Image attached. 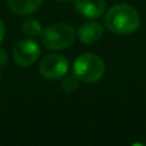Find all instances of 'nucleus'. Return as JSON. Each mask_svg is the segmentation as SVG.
<instances>
[{
	"label": "nucleus",
	"mask_w": 146,
	"mask_h": 146,
	"mask_svg": "<svg viewBox=\"0 0 146 146\" xmlns=\"http://www.w3.org/2000/svg\"><path fill=\"white\" fill-rule=\"evenodd\" d=\"M105 73V64L99 55L85 53L77 56L73 63V74L85 83H94L101 80Z\"/></svg>",
	"instance_id": "3"
},
{
	"label": "nucleus",
	"mask_w": 146,
	"mask_h": 146,
	"mask_svg": "<svg viewBox=\"0 0 146 146\" xmlns=\"http://www.w3.org/2000/svg\"><path fill=\"white\" fill-rule=\"evenodd\" d=\"M105 27L117 35H131L140 27L141 18L133 7L127 4H115L109 8L104 17Z\"/></svg>",
	"instance_id": "1"
},
{
	"label": "nucleus",
	"mask_w": 146,
	"mask_h": 146,
	"mask_svg": "<svg viewBox=\"0 0 146 146\" xmlns=\"http://www.w3.org/2000/svg\"><path fill=\"white\" fill-rule=\"evenodd\" d=\"M41 48L32 38H23L13 50V59L19 67H30L40 58Z\"/></svg>",
	"instance_id": "5"
},
{
	"label": "nucleus",
	"mask_w": 146,
	"mask_h": 146,
	"mask_svg": "<svg viewBox=\"0 0 146 146\" xmlns=\"http://www.w3.org/2000/svg\"><path fill=\"white\" fill-rule=\"evenodd\" d=\"M59 1H69V0H59Z\"/></svg>",
	"instance_id": "13"
},
{
	"label": "nucleus",
	"mask_w": 146,
	"mask_h": 146,
	"mask_svg": "<svg viewBox=\"0 0 146 146\" xmlns=\"http://www.w3.org/2000/svg\"><path fill=\"white\" fill-rule=\"evenodd\" d=\"M22 30H23V32L27 36H30V37H36V36L41 35V32H42L41 23L38 22L37 19H35V18L26 19L25 22H23Z\"/></svg>",
	"instance_id": "9"
},
{
	"label": "nucleus",
	"mask_w": 146,
	"mask_h": 146,
	"mask_svg": "<svg viewBox=\"0 0 146 146\" xmlns=\"http://www.w3.org/2000/svg\"><path fill=\"white\" fill-rule=\"evenodd\" d=\"M74 8L86 18H99L105 13V0H74Z\"/></svg>",
	"instance_id": "6"
},
{
	"label": "nucleus",
	"mask_w": 146,
	"mask_h": 146,
	"mask_svg": "<svg viewBox=\"0 0 146 146\" xmlns=\"http://www.w3.org/2000/svg\"><path fill=\"white\" fill-rule=\"evenodd\" d=\"M4 35H5V26H4V23H3V21L0 19V42H1L3 38H4Z\"/></svg>",
	"instance_id": "12"
},
{
	"label": "nucleus",
	"mask_w": 146,
	"mask_h": 146,
	"mask_svg": "<svg viewBox=\"0 0 146 146\" xmlns=\"http://www.w3.org/2000/svg\"><path fill=\"white\" fill-rule=\"evenodd\" d=\"M104 33V28L98 22H86L78 28V38L85 45H94L96 44Z\"/></svg>",
	"instance_id": "7"
},
{
	"label": "nucleus",
	"mask_w": 146,
	"mask_h": 146,
	"mask_svg": "<svg viewBox=\"0 0 146 146\" xmlns=\"http://www.w3.org/2000/svg\"><path fill=\"white\" fill-rule=\"evenodd\" d=\"M78 82H80V80H78L74 74L67 76L63 80V82H62V88H63L66 92H73L74 90L78 88Z\"/></svg>",
	"instance_id": "10"
},
{
	"label": "nucleus",
	"mask_w": 146,
	"mask_h": 146,
	"mask_svg": "<svg viewBox=\"0 0 146 146\" xmlns=\"http://www.w3.org/2000/svg\"><path fill=\"white\" fill-rule=\"evenodd\" d=\"M69 69V62L60 54H49L40 62L38 71L41 76L48 80H59L64 77Z\"/></svg>",
	"instance_id": "4"
},
{
	"label": "nucleus",
	"mask_w": 146,
	"mask_h": 146,
	"mask_svg": "<svg viewBox=\"0 0 146 146\" xmlns=\"http://www.w3.org/2000/svg\"><path fill=\"white\" fill-rule=\"evenodd\" d=\"M8 63V55L5 53V50L0 49V67H4Z\"/></svg>",
	"instance_id": "11"
},
{
	"label": "nucleus",
	"mask_w": 146,
	"mask_h": 146,
	"mask_svg": "<svg viewBox=\"0 0 146 146\" xmlns=\"http://www.w3.org/2000/svg\"><path fill=\"white\" fill-rule=\"evenodd\" d=\"M44 0H7L8 7L18 15H27L36 12Z\"/></svg>",
	"instance_id": "8"
},
{
	"label": "nucleus",
	"mask_w": 146,
	"mask_h": 146,
	"mask_svg": "<svg viewBox=\"0 0 146 146\" xmlns=\"http://www.w3.org/2000/svg\"><path fill=\"white\" fill-rule=\"evenodd\" d=\"M0 82H1V76H0Z\"/></svg>",
	"instance_id": "14"
},
{
	"label": "nucleus",
	"mask_w": 146,
	"mask_h": 146,
	"mask_svg": "<svg viewBox=\"0 0 146 146\" xmlns=\"http://www.w3.org/2000/svg\"><path fill=\"white\" fill-rule=\"evenodd\" d=\"M76 40V31L69 23L59 22L50 25L41 32V42L49 50H64Z\"/></svg>",
	"instance_id": "2"
}]
</instances>
